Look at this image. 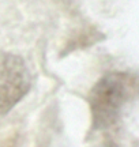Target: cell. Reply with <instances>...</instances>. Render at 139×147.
Segmentation results:
<instances>
[{
    "mask_svg": "<svg viewBox=\"0 0 139 147\" xmlns=\"http://www.w3.org/2000/svg\"><path fill=\"white\" fill-rule=\"evenodd\" d=\"M136 93V78L130 72H109L91 87L90 135L108 131L117 124Z\"/></svg>",
    "mask_w": 139,
    "mask_h": 147,
    "instance_id": "6da1fadb",
    "label": "cell"
},
{
    "mask_svg": "<svg viewBox=\"0 0 139 147\" xmlns=\"http://www.w3.org/2000/svg\"><path fill=\"white\" fill-rule=\"evenodd\" d=\"M94 147H117V146L112 142H102V143H100V144H96Z\"/></svg>",
    "mask_w": 139,
    "mask_h": 147,
    "instance_id": "3957f363",
    "label": "cell"
},
{
    "mask_svg": "<svg viewBox=\"0 0 139 147\" xmlns=\"http://www.w3.org/2000/svg\"><path fill=\"white\" fill-rule=\"evenodd\" d=\"M32 74L25 60L0 52V115L8 113L29 93Z\"/></svg>",
    "mask_w": 139,
    "mask_h": 147,
    "instance_id": "7a4b0ae2",
    "label": "cell"
}]
</instances>
